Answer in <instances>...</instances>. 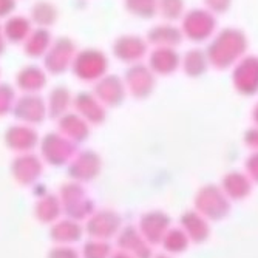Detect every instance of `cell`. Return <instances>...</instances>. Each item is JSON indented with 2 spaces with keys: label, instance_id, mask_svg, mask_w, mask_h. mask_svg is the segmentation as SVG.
<instances>
[{
  "label": "cell",
  "instance_id": "cell-2",
  "mask_svg": "<svg viewBox=\"0 0 258 258\" xmlns=\"http://www.w3.org/2000/svg\"><path fill=\"white\" fill-rule=\"evenodd\" d=\"M233 82L241 93L246 95L255 93L258 90V59L249 57L243 60L233 75Z\"/></svg>",
  "mask_w": 258,
  "mask_h": 258
},
{
  "label": "cell",
  "instance_id": "cell-3",
  "mask_svg": "<svg viewBox=\"0 0 258 258\" xmlns=\"http://www.w3.org/2000/svg\"><path fill=\"white\" fill-rule=\"evenodd\" d=\"M184 25L190 39L204 40L214 31L215 20L206 11H192V14H189V17H187V22H184Z\"/></svg>",
  "mask_w": 258,
  "mask_h": 258
},
{
  "label": "cell",
  "instance_id": "cell-1",
  "mask_svg": "<svg viewBox=\"0 0 258 258\" xmlns=\"http://www.w3.org/2000/svg\"><path fill=\"white\" fill-rule=\"evenodd\" d=\"M246 46L244 36L238 31L227 30L218 36V39L209 48V59L218 68H226L233 63Z\"/></svg>",
  "mask_w": 258,
  "mask_h": 258
},
{
  "label": "cell",
  "instance_id": "cell-4",
  "mask_svg": "<svg viewBox=\"0 0 258 258\" xmlns=\"http://www.w3.org/2000/svg\"><path fill=\"white\" fill-rule=\"evenodd\" d=\"M185 67L192 76H200L206 68V59L200 51H192V53L187 54Z\"/></svg>",
  "mask_w": 258,
  "mask_h": 258
},
{
  "label": "cell",
  "instance_id": "cell-6",
  "mask_svg": "<svg viewBox=\"0 0 258 258\" xmlns=\"http://www.w3.org/2000/svg\"><path fill=\"white\" fill-rule=\"evenodd\" d=\"M255 116H256V119H258V105H256V108H255Z\"/></svg>",
  "mask_w": 258,
  "mask_h": 258
},
{
  "label": "cell",
  "instance_id": "cell-5",
  "mask_svg": "<svg viewBox=\"0 0 258 258\" xmlns=\"http://www.w3.org/2000/svg\"><path fill=\"white\" fill-rule=\"evenodd\" d=\"M207 4L214 10H226L229 5V0H207Z\"/></svg>",
  "mask_w": 258,
  "mask_h": 258
}]
</instances>
